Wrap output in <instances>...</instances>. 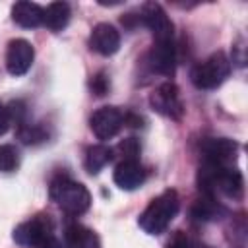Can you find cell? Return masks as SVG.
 <instances>
[{
	"label": "cell",
	"instance_id": "cell-10",
	"mask_svg": "<svg viewBox=\"0 0 248 248\" xmlns=\"http://www.w3.org/2000/svg\"><path fill=\"white\" fill-rule=\"evenodd\" d=\"M89 46L101 56H112L120 48V33L110 23H97L89 35Z\"/></svg>",
	"mask_w": 248,
	"mask_h": 248
},
{
	"label": "cell",
	"instance_id": "cell-7",
	"mask_svg": "<svg viewBox=\"0 0 248 248\" xmlns=\"http://www.w3.org/2000/svg\"><path fill=\"white\" fill-rule=\"evenodd\" d=\"M89 126L99 140H110L124 126V114L116 107H101L91 114Z\"/></svg>",
	"mask_w": 248,
	"mask_h": 248
},
{
	"label": "cell",
	"instance_id": "cell-9",
	"mask_svg": "<svg viewBox=\"0 0 248 248\" xmlns=\"http://www.w3.org/2000/svg\"><path fill=\"white\" fill-rule=\"evenodd\" d=\"M147 64L153 72L170 78L176 70V46L174 39L170 41H155L147 52Z\"/></svg>",
	"mask_w": 248,
	"mask_h": 248
},
{
	"label": "cell",
	"instance_id": "cell-16",
	"mask_svg": "<svg viewBox=\"0 0 248 248\" xmlns=\"http://www.w3.org/2000/svg\"><path fill=\"white\" fill-rule=\"evenodd\" d=\"M114 157V151L108 147V145H103V143H97V145H91L85 153V169L87 172L91 174H97L101 172V169H105Z\"/></svg>",
	"mask_w": 248,
	"mask_h": 248
},
{
	"label": "cell",
	"instance_id": "cell-15",
	"mask_svg": "<svg viewBox=\"0 0 248 248\" xmlns=\"http://www.w3.org/2000/svg\"><path fill=\"white\" fill-rule=\"evenodd\" d=\"M70 16H72V10H70V4L68 2H52L45 8V14H43V25L50 31H62L68 21H70Z\"/></svg>",
	"mask_w": 248,
	"mask_h": 248
},
{
	"label": "cell",
	"instance_id": "cell-8",
	"mask_svg": "<svg viewBox=\"0 0 248 248\" xmlns=\"http://www.w3.org/2000/svg\"><path fill=\"white\" fill-rule=\"evenodd\" d=\"M35 58V48L25 39H12L6 48V70L12 76H23L29 72Z\"/></svg>",
	"mask_w": 248,
	"mask_h": 248
},
{
	"label": "cell",
	"instance_id": "cell-21",
	"mask_svg": "<svg viewBox=\"0 0 248 248\" xmlns=\"http://www.w3.org/2000/svg\"><path fill=\"white\" fill-rule=\"evenodd\" d=\"M6 110H8V116H10V122L14 120V122L17 124V128L27 122V120H25V116H27V107H25L23 101H12V103L6 107Z\"/></svg>",
	"mask_w": 248,
	"mask_h": 248
},
{
	"label": "cell",
	"instance_id": "cell-25",
	"mask_svg": "<svg viewBox=\"0 0 248 248\" xmlns=\"http://www.w3.org/2000/svg\"><path fill=\"white\" fill-rule=\"evenodd\" d=\"M37 248H62V244H60L54 236H50V238H46L45 242H41Z\"/></svg>",
	"mask_w": 248,
	"mask_h": 248
},
{
	"label": "cell",
	"instance_id": "cell-14",
	"mask_svg": "<svg viewBox=\"0 0 248 248\" xmlns=\"http://www.w3.org/2000/svg\"><path fill=\"white\" fill-rule=\"evenodd\" d=\"M64 248H101V240L93 229L76 223L64 232Z\"/></svg>",
	"mask_w": 248,
	"mask_h": 248
},
{
	"label": "cell",
	"instance_id": "cell-13",
	"mask_svg": "<svg viewBox=\"0 0 248 248\" xmlns=\"http://www.w3.org/2000/svg\"><path fill=\"white\" fill-rule=\"evenodd\" d=\"M43 14H45V8H41L35 2L21 0V2H16L12 6V19L19 27H25V29H33V27L43 25Z\"/></svg>",
	"mask_w": 248,
	"mask_h": 248
},
{
	"label": "cell",
	"instance_id": "cell-24",
	"mask_svg": "<svg viewBox=\"0 0 248 248\" xmlns=\"http://www.w3.org/2000/svg\"><path fill=\"white\" fill-rule=\"evenodd\" d=\"M10 128V116H8V110L6 107L0 103V136H4Z\"/></svg>",
	"mask_w": 248,
	"mask_h": 248
},
{
	"label": "cell",
	"instance_id": "cell-19",
	"mask_svg": "<svg viewBox=\"0 0 248 248\" xmlns=\"http://www.w3.org/2000/svg\"><path fill=\"white\" fill-rule=\"evenodd\" d=\"M19 165V153L14 145L2 143L0 145V170L2 172H12Z\"/></svg>",
	"mask_w": 248,
	"mask_h": 248
},
{
	"label": "cell",
	"instance_id": "cell-12",
	"mask_svg": "<svg viewBox=\"0 0 248 248\" xmlns=\"http://www.w3.org/2000/svg\"><path fill=\"white\" fill-rule=\"evenodd\" d=\"M145 169L140 161H120L112 172V180L120 190H136L145 182Z\"/></svg>",
	"mask_w": 248,
	"mask_h": 248
},
{
	"label": "cell",
	"instance_id": "cell-26",
	"mask_svg": "<svg viewBox=\"0 0 248 248\" xmlns=\"http://www.w3.org/2000/svg\"><path fill=\"white\" fill-rule=\"evenodd\" d=\"M196 248H211V246H203V244H202V246H196Z\"/></svg>",
	"mask_w": 248,
	"mask_h": 248
},
{
	"label": "cell",
	"instance_id": "cell-2",
	"mask_svg": "<svg viewBox=\"0 0 248 248\" xmlns=\"http://www.w3.org/2000/svg\"><path fill=\"white\" fill-rule=\"evenodd\" d=\"M48 192H50V198L58 203V207L70 217L83 215L91 205L89 190L81 182L70 180L66 176H60V178L52 180Z\"/></svg>",
	"mask_w": 248,
	"mask_h": 248
},
{
	"label": "cell",
	"instance_id": "cell-20",
	"mask_svg": "<svg viewBox=\"0 0 248 248\" xmlns=\"http://www.w3.org/2000/svg\"><path fill=\"white\" fill-rule=\"evenodd\" d=\"M116 151L122 155V161H138L141 147H140V141L136 138H128V140L118 143Z\"/></svg>",
	"mask_w": 248,
	"mask_h": 248
},
{
	"label": "cell",
	"instance_id": "cell-3",
	"mask_svg": "<svg viewBox=\"0 0 248 248\" xmlns=\"http://www.w3.org/2000/svg\"><path fill=\"white\" fill-rule=\"evenodd\" d=\"M229 72H231V62L227 54L215 52L192 68L190 79L198 89H215L227 79Z\"/></svg>",
	"mask_w": 248,
	"mask_h": 248
},
{
	"label": "cell",
	"instance_id": "cell-23",
	"mask_svg": "<svg viewBox=\"0 0 248 248\" xmlns=\"http://www.w3.org/2000/svg\"><path fill=\"white\" fill-rule=\"evenodd\" d=\"M165 248H192V244H190V240H188V236L184 234V232H174V236L167 242V246Z\"/></svg>",
	"mask_w": 248,
	"mask_h": 248
},
{
	"label": "cell",
	"instance_id": "cell-6",
	"mask_svg": "<svg viewBox=\"0 0 248 248\" xmlns=\"http://www.w3.org/2000/svg\"><path fill=\"white\" fill-rule=\"evenodd\" d=\"M140 23H143L153 33L155 41H170L174 37V25L170 17L157 2H147L141 6Z\"/></svg>",
	"mask_w": 248,
	"mask_h": 248
},
{
	"label": "cell",
	"instance_id": "cell-17",
	"mask_svg": "<svg viewBox=\"0 0 248 248\" xmlns=\"http://www.w3.org/2000/svg\"><path fill=\"white\" fill-rule=\"evenodd\" d=\"M221 211H223V207L217 203V200L211 196H205V194L200 200H196L192 205V217L198 221H211V219L219 217Z\"/></svg>",
	"mask_w": 248,
	"mask_h": 248
},
{
	"label": "cell",
	"instance_id": "cell-22",
	"mask_svg": "<svg viewBox=\"0 0 248 248\" xmlns=\"http://www.w3.org/2000/svg\"><path fill=\"white\" fill-rule=\"evenodd\" d=\"M89 87H91V91H93L97 97H103V95H107V93H108V89H110V81H108V76H107L105 72H99V74H95V76L91 78V81H89Z\"/></svg>",
	"mask_w": 248,
	"mask_h": 248
},
{
	"label": "cell",
	"instance_id": "cell-11",
	"mask_svg": "<svg viewBox=\"0 0 248 248\" xmlns=\"http://www.w3.org/2000/svg\"><path fill=\"white\" fill-rule=\"evenodd\" d=\"M238 151V143L229 138H207L202 141L203 161L217 165H231Z\"/></svg>",
	"mask_w": 248,
	"mask_h": 248
},
{
	"label": "cell",
	"instance_id": "cell-1",
	"mask_svg": "<svg viewBox=\"0 0 248 248\" xmlns=\"http://www.w3.org/2000/svg\"><path fill=\"white\" fill-rule=\"evenodd\" d=\"M178 209H180L178 194L174 190H165L163 194H159L149 202V205L140 215L138 223L147 234H161L176 217Z\"/></svg>",
	"mask_w": 248,
	"mask_h": 248
},
{
	"label": "cell",
	"instance_id": "cell-5",
	"mask_svg": "<svg viewBox=\"0 0 248 248\" xmlns=\"http://www.w3.org/2000/svg\"><path fill=\"white\" fill-rule=\"evenodd\" d=\"M149 103L151 107L167 116V118H172V120H180L182 114H184V105H182V99H180V91L178 87L172 83V81H165L161 83L149 97Z\"/></svg>",
	"mask_w": 248,
	"mask_h": 248
},
{
	"label": "cell",
	"instance_id": "cell-18",
	"mask_svg": "<svg viewBox=\"0 0 248 248\" xmlns=\"http://www.w3.org/2000/svg\"><path fill=\"white\" fill-rule=\"evenodd\" d=\"M17 138L25 143V145H37L43 143L48 138V132L41 126V124H23L17 128Z\"/></svg>",
	"mask_w": 248,
	"mask_h": 248
},
{
	"label": "cell",
	"instance_id": "cell-4",
	"mask_svg": "<svg viewBox=\"0 0 248 248\" xmlns=\"http://www.w3.org/2000/svg\"><path fill=\"white\" fill-rule=\"evenodd\" d=\"M50 236H54L52 234V223L45 215H37V217H31V219L19 223L12 234L14 242L23 246V248H37L41 242H45Z\"/></svg>",
	"mask_w": 248,
	"mask_h": 248
}]
</instances>
